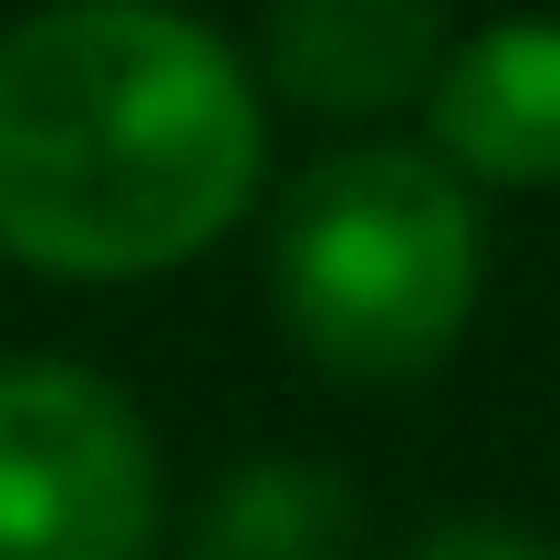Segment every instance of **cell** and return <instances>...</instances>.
I'll return each mask as SVG.
<instances>
[{
  "mask_svg": "<svg viewBox=\"0 0 560 560\" xmlns=\"http://www.w3.org/2000/svg\"><path fill=\"white\" fill-rule=\"evenodd\" d=\"M260 198V83L166 0H52L0 32V249L52 280H156Z\"/></svg>",
  "mask_w": 560,
  "mask_h": 560,
  "instance_id": "cell-1",
  "label": "cell"
},
{
  "mask_svg": "<svg viewBox=\"0 0 560 560\" xmlns=\"http://www.w3.org/2000/svg\"><path fill=\"white\" fill-rule=\"evenodd\" d=\"M270 301L322 374L416 384L478 312V208L416 145H342L280 198Z\"/></svg>",
  "mask_w": 560,
  "mask_h": 560,
  "instance_id": "cell-2",
  "label": "cell"
},
{
  "mask_svg": "<svg viewBox=\"0 0 560 560\" xmlns=\"http://www.w3.org/2000/svg\"><path fill=\"white\" fill-rule=\"evenodd\" d=\"M166 467L94 363H0V560H156Z\"/></svg>",
  "mask_w": 560,
  "mask_h": 560,
  "instance_id": "cell-3",
  "label": "cell"
},
{
  "mask_svg": "<svg viewBox=\"0 0 560 560\" xmlns=\"http://www.w3.org/2000/svg\"><path fill=\"white\" fill-rule=\"evenodd\" d=\"M425 125L457 187H560V21H488L446 42L425 83Z\"/></svg>",
  "mask_w": 560,
  "mask_h": 560,
  "instance_id": "cell-4",
  "label": "cell"
},
{
  "mask_svg": "<svg viewBox=\"0 0 560 560\" xmlns=\"http://www.w3.org/2000/svg\"><path fill=\"white\" fill-rule=\"evenodd\" d=\"M260 62L312 115H384L436 83L446 11L436 0H270Z\"/></svg>",
  "mask_w": 560,
  "mask_h": 560,
  "instance_id": "cell-5",
  "label": "cell"
},
{
  "mask_svg": "<svg viewBox=\"0 0 560 560\" xmlns=\"http://www.w3.org/2000/svg\"><path fill=\"white\" fill-rule=\"evenodd\" d=\"M363 550V499L322 457H249L208 488L187 560H353Z\"/></svg>",
  "mask_w": 560,
  "mask_h": 560,
  "instance_id": "cell-6",
  "label": "cell"
},
{
  "mask_svg": "<svg viewBox=\"0 0 560 560\" xmlns=\"http://www.w3.org/2000/svg\"><path fill=\"white\" fill-rule=\"evenodd\" d=\"M405 560H560V540L509 529V520H446V529H425Z\"/></svg>",
  "mask_w": 560,
  "mask_h": 560,
  "instance_id": "cell-7",
  "label": "cell"
}]
</instances>
